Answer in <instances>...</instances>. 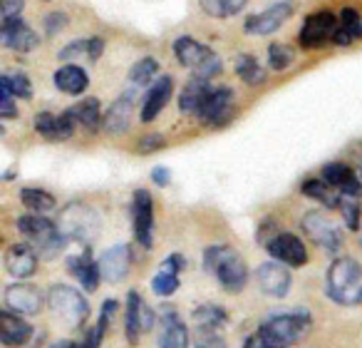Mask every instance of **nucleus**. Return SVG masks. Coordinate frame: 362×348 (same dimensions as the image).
<instances>
[{
  "mask_svg": "<svg viewBox=\"0 0 362 348\" xmlns=\"http://www.w3.org/2000/svg\"><path fill=\"white\" fill-rule=\"evenodd\" d=\"M204 269L231 293L243 291L248 284L246 259L228 244H211L204 249Z\"/></svg>",
  "mask_w": 362,
  "mask_h": 348,
  "instance_id": "1",
  "label": "nucleus"
},
{
  "mask_svg": "<svg viewBox=\"0 0 362 348\" xmlns=\"http://www.w3.org/2000/svg\"><path fill=\"white\" fill-rule=\"evenodd\" d=\"M325 291L337 306H360L362 303V264L352 257H337L327 266Z\"/></svg>",
  "mask_w": 362,
  "mask_h": 348,
  "instance_id": "2",
  "label": "nucleus"
},
{
  "mask_svg": "<svg viewBox=\"0 0 362 348\" xmlns=\"http://www.w3.org/2000/svg\"><path fill=\"white\" fill-rule=\"evenodd\" d=\"M16 227L30 242V247L37 252V257L52 259L65 252L67 239L62 237L57 222L47 219L45 214H23V217H18Z\"/></svg>",
  "mask_w": 362,
  "mask_h": 348,
  "instance_id": "3",
  "label": "nucleus"
},
{
  "mask_svg": "<svg viewBox=\"0 0 362 348\" xmlns=\"http://www.w3.org/2000/svg\"><path fill=\"white\" fill-rule=\"evenodd\" d=\"M310 326H313L310 313L286 311V313H276V316H268L258 326V333H261V338L271 348H291L293 343H298L310 331Z\"/></svg>",
  "mask_w": 362,
  "mask_h": 348,
  "instance_id": "4",
  "label": "nucleus"
},
{
  "mask_svg": "<svg viewBox=\"0 0 362 348\" xmlns=\"http://www.w3.org/2000/svg\"><path fill=\"white\" fill-rule=\"evenodd\" d=\"M171 52H174L176 62L184 65L187 70L194 72V77H204V80H211L218 72L223 70V62L216 52L209 45L199 43L197 38L192 35H179L171 45Z\"/></svg>",
  "mask_w": 362,
  "mask_h": 348,
  "instance_id": "5",
  "label": "nucleus"
},
{
  "mask_svg": "<svg viewBox=\"0 0 362 348\" xmlns=\"http://www.w3.org/2000/svg\"><path fill=\"white\" fill-rule=\"evenodd\" d=\"M57 227H60L62 237H65L67 242H80V244H87V247H90V244L97 239V234H100L102 222H100V214H97L92 207L80 204V202H72L60 212Z\"/></svg>",
  "mask_w": 362,
  "mask_h": 348,
  "instance_id": "6",
  "label": "nucleus"
},
{
  "mask_svg": "<svg viewBox=\"0 0 362 348\" xmlns=\"http://www.w3.org/2000/svg\"><path fill=\"white\" fill-rule=\"evenodd\" d=\"M47 306L55 316H60L67 326L80 328L90 318V301L80 288L70 286V284H55L47 291Z\"/></svg>",
  "mask_w": 362,
  "mask_h": 348,
  "instance_id": "7",
  "label": "nucleus"
},
{
  "mask_svg": "<svg viewBox=\"0 0 362 348\" xmlns=\"http://www.w3.org/2000/svg\"><path fill=\"white\" fill-rule=\"evenodd\" d=\"M337 26H340V16L330 11H317L310 13V16L303 21V28L298 33V43L305 50H320V47L330 45L332 38L337 33Z\"/></svg>",
  "mask_w": 362,
  "mask_h": 348,
  "instance_id": "8",
  "label": "nucleus"
},
{
  "mask_svg": "<svg viewBox=\"0 0 362 348\" xmlns=\"http://www.w3.org/2000/svg\"><path fill=\"white\" fill-rule=\"evenodd\" d=\"M124 336L129 343H136L144 333H149L156 323V311L144 301L139 291L132 288L127 293V311H124Z\"/></svg>",
  "mask_w": 362,
  "mask_h": 348,
  "instance_id": "9",
  "label": "nucleus"
},
{
  "mask_svg": "<svg viewBox=\"0 0 362 348\" xmlns=\"http://www.w3.org/2000/svg\"><path fill=\"white\" fill-rule=\"evenodd\" d=\"M156 323H159V336H156V346L159 348H189L192 333H189L184 318L179 316L171 303H161L156 311Z\"/></svg>",
  "mask_w": 362,
  "mask_h": 348,
  "instance_id": "10",
  "label": "nucleus"
},
{
  "mask_svg": "<svg viewBox=\"0 0 362 348\" xmlns=\"http://www.w3.org/2000/svg\"><path fill=\"white\" fill-rule=\"evenodd\" d=\"M132 227L141 249L154 247V199L146 189H136L132 194Z\"/></svg>",
  "mask_w": 362,
  "mask_h": 348,
  "instance_id": "11",
  "label": "nucleus"
},
{
  "mask_svg": "<svg viewBox=\"0 0 362 348\" xmlns=\"http://www.w3.org/2000/svg\"><path fill=\"white\" fill-rule=\"evenodd\" d=\"M305 237L310 239L315 247L325 249L327 254H337L342 249V232L320 212H308L300 222Z\"/></svg>",
  "mask_w": 362,
  "mask_h": 348,
  "instance_id": "12",
  "label": "nucleus"
},
{
  "mask_svg": "<svg viewBox=\"0 0 362 348\" xmlns=\"http://www.w3.org/2000/svg\"><path fill=\"white\" fill-rule=\"evenodd\" d=\"M6 306L8 311L13 313H21V316H35V313L42 311L45 306V293L35 286V284H25V281H18L6 286Z\"/></svg>",
  "mask_w": 362,
  "mask_h": 348,
  "instance_id": "13",
  "label": "nucleus"
},
{
  "mask_svg": "<svg viewBox=\"0 0 362 348\" xmlns=\"http://www.w3.org/2000/svg\"><path fill=\"white\" fill-rule=\"evenodd\" d=\"M293 13L296 11H293L291 3L281 0V3L266 8V11L248 16L246 21H243V30H246L248 35H271V33H276L278 28H283L288 21H291Z\"/></svg>",
  "mask_w": 362,
  "mask_h": 348,
  "instance_id": "14",
  "label": "nucleus"
},
{
  "mask_svg": "<svg viewBox=\"0 0 362 348\" xmlns=\"http://www.w3.org/2000/svg\"><path fill=\"white\" fill-rule=\"evenodd\" d=\"M266 252L273 262L283 264V266H305L308 264V249L303 244V239H298L296 234L281 232L266 244Z\"/></svg>",
  "mask_w": 362,
  "mask_h": 348,
  "instance_id": "15",
  "label": "nucleus"
},
{
  "mask_svg": "<svg viewBox=\"0 0 362 348\" xmlns=\"http://www.w3.org/2000/svg\"><path fill=\"white\" fill-rule=\"evenodd\" d=\"M97 264H100V271L105 281L119 284L129 276V269L134 264V252H132L129 244H117V247H110L107 252H102Z\"/></svg>",
  "mask_w": 362,
  "mask_h": 348,
  "instance_id": "16",
  "label": "nucleus"
},
{
  "mask_svg": "<svg viewBox=\"0 0 362 348\" xmlns=\"http://www.w3.org/2000/svg\"><path fill=\"white\" fill-rule=\"evenodd\" d=\"M0 40L13 52H30L40 45V35L21 16L3 21V26H0Z\"/></svg>",
  "mask_w": 362,
  "mask_h": 348,
  "instance_id": "17",
  "label": "nucleus"
},
{
  "mask_svg": "<svg viewBox=\"0 0 362 348\" xmlns=\"http://www.w3.org/2000/svg\"><path fill=\"white\" fill-rule=\"evenodd\" d=\"M233 90L231 87H214V92L206 97V102L202 105V110L197 112V120H202L204 125H226L233 117Z\"/></svg>",
  "mask_w": 362,
  "mask_h": 348,
  "instance_id": "18",
  "label": "nucleus"
},
{
  "mask_svg": "<svg viewBox=\"0 0 362 348\" xmlns=\"http://www.w3.org/2000/svg\"><path fill=\"white\" fill-rule=\"evenodd\" d=\"M256 284L268 298H286L291 291V271L278 262H266L256 269Z\"/></svg>",
  "mask_w": 362,
  "mask_h": 348,
  "instance_id": "19",
  "label": "nucleus"
},
{
  "mask_svg": "<svg viewBox=\"0 0 362 348\" xmlns=\"http://www.w3.org/2000/svg\"><path fill=\"white\" fill-rule=\"evenodd\" d=\"M320 179H325L335 192H340L342 197H362V179H357L355 169L345 162H330L322 167Z\"/></svg>",
  "mask_w": 362,
  "mask_h": 348,
  "instance_id": "20",
  "label": "nucleus"
},
{
  "mask_svg": "<svg viewBox=\"0 0 362 348\" xmlns=\"http://www.w3.org/2000/svg\"><path fill=\"white\" fill-rule=\"evenodd\" d=\"M174 95V77L171 75H161L154 85L149 87L146 92L144 102H141V110H139V120L141 122H154L156 117L161 115V110L166 107V102L171 100Z\"/></svg>",
  "mask_w": 362,
  "mask_h": 348,
  "instance_id": "21",
  "label": "nucleus"
},
{
  "mask_svg": "<svg viewBox=\"0 0 362 348\" xmlns=\"http://www.w3.org/2000/svg\"><path fill=\"white\" fill-rule=\"evenodd\" d=\"M184 266H187V259L181 257V254H169V257L161 262V266H159V271L154 274V279H151V291L161 298L171 296V293L179 288V281H181L179 274Z\"/></svg>",
  "mask_w": 362,
  "mask_h": 348,
  "instance_id": "22",
  "label": "nucleus"
},
{
  "mask_svg": "<svg viewBox=\"0 0 362 348\" xmlns=\"http://www.w3.org/2000/svg\"><path fill=\"white\" fill-rule=\"evenodd\" d=\"M33 338V326L21 313L3 311L0 313V343L6 348H21Z\"/></svg>",
  "mask_w": 362,
  "mask_h": 348,
  "instance_id": "23",
  "label": "nucleus"
},
{
  "mask_svg": "<svg viewBox=\"0 0 362 348\" xmlns=\"http://www.w3.org/2000/svg\"><path fill=\"white\" fill-rule=\"evenodd\" d=\"M67 271L80 281V286L85 291H97L102 281V271H100V264L97 259H92V252L85 249L80 257H70L67 259Z\"/></svg>",
  "mask_w": 362,
  "mask_h": 348,
  "instance_id": "24",
  "label": "nucleus"
},
{
  "mask_svg": "<svg viewBox=\"0 0 362 348\" xmlns=\"http://www.w3.org/2000/svg\"><path fill=\"white\" fill-rule=\"evenodd\" d=\"M6 269L16 279L33 276L37 271V252L30 244H13L6 252Z\"/></svg>",
  "mask_w": 362,
  "mask_h": 348,
  "instance_id": "25",
  "label": "nucleus"
},
{
  "mask_svg": "<svg viewBox=\"0 0 362 348\" xmlns=\"http://www.w3.org/2000/svg\"><path fill=\"white\" fill-rule=\"evenodd\" d=\"M132 110H134V92H124V95L117 97L110 110L105 112V127H102V130L110 132L112 137L124 135V132L129 130Z\"/></svg>",
  "mask_w": 362,
  "mask_h": 348,
  "instance_id": "26",
  "label": "nucleus"
},
{
  "mask_svg": "<svg viewBox=\"0 0 362 348\" xmlns=\"http://www.w3.org/2000/svg\"><path fill=\"white\" fill-rule=\"evenodd\" d=\"M214 92L211 80H204V77H192V80L184 85V90L179 92V110L189 117H197V112L202 110V105L206 102V97Z\"/></svg>",
  "mask_w": 362,
  "mask_h": 348,
  "instance_id": "27",
  "label": "nucleus"
},
{
  "mask_svg": "<svg viewBox=\"0 0 362 348\" xmlns=\"http://www.w3.org/2000/svg\"><path fill=\"white\" fill-rule=\"evenodd\" d=\"M52 80H55V87L60 92H65V95H82V92L87 90V85H90V77H87V72L82 70L80 65H62L55 70V75H52Z\"/></svg>",
  "mask_w": 362,
  "mask_h": 348,
  "instance_id": "28",
  "label": "nucleus"
},
{
  "mask_svg": "<svg viewBox=\"0 0 362 348\" xmlns=\"http://www.w3.org/2000/svg\"><path fill=\"white\" fill-rule=\"evenodd\" d=\"M360 38H362V16L355 8H342L340 26H337V33H335V38H332V45L347 47L360 40Z\"/></svg>",
  "mask_w": 362,
  "mask_h": 348,
  "instance_id": "29",
  "label": "nucleus"
},
{
  "mask_svg": "<svg viewBox=\"0 0 362 348\" xmlns=\"http://www.w3.org/2000/svg\"><path fill=\"white\" fill-rule=\"evenodd\" d=\"M70 112L77 120V125H82L87 132H97L100 127H105V115H102V105L97 97H85L77 105H72Z\"/></svg>",
  "mask_w": 362,
  "mask_h": 348,
  "instance_id": "30",
  "label": "nucleus"
},
{
  "mask_svg": "<svg viewBox=\"0 0 362 348\" xmlns=\"http://www.w3.org/2000/svg\"><path fill=\"white\" fill-rule=\"evenodd\" d=\"M300 192L305 194V197H310V199H315V202H320L325 209H340L342 194L335 192V189H332L330 184L325 182V179H317V177L305 179V182H303V187H300Z\"/></svg>",
  "mask_w": 362,
  "mask_h": 348,
  "instance_id": "31",
  "label": "nucleus"
},
{
  "mask_svg": "<svg viewBox=\"0 0 362 348\" xmlns=\"http://www.w3.org/2000/svg\"><path fill=\"white\" fill-rule=\"evenodd\" d=\"M21 202L25 204L33 214H45V212H52V209L57 207L55 197H52L50 192H45V189H40V187L21 189Z\"/></svg>",
  "mask_w": 362,
  "mask_h": 348,
  "instance_id": "32",
  "label": "nucleus"
},
{
  "mask_svg": "<svg viewBox=\"0 0 362 348\" xmlns=\"http://www.w3.org/2000/svg\"><path fill=\"white\" fill-rule=\"evenodd\" d=\"M192 318L197 326H204V328H223L228 323L226 308L216 306V303H202V306H197Z\"/></svg>",
  "mask_w": 362,
  "mask_h": 348,
  "instance_id": "33",
  "label": "nucleus"
},
{
  "mask_svg": "<svg viewBox=\"0 0 362 348\" xmlns=\"http://www.w3.org/2000/svg\"><path fill=\"white\" fill-rule=\"evenodd\" d=\"M236 75L241 77L246 85L256 87V85H263L268 80L266 77V70L261 67V62L256 60V55H238L236 57Z\"/></svg>",
  "mask_w": 362,
  "mask_h": 348,
  "instance_id": "34",
  "label": "nucleus"
},
{
  "mask_svg": "<svg viewBox=\"0 0 362 348\" xmlns=\"http://www.w3.org/2000/svg\"><path fill=\"white\" fill-rule=\"evenodd\" d=\"M199 6L211 18H233L248 6V0H199Z\"/></svg>",
  "mask_w": 362,
  "mask_h": 348,
  "instance_id": "35",
  "label": "nucleus"
},
{
  "mask_svg": "<svg viewBox=\"0 0 362 348\" xmlns=\"http://www.w3.org/2000/svg\"><path fill=\"white\" fill-rule=\"evenodd\" d=\"M0 87H3V90H11L13 97H21V100H30L33 97L30 77L21 70L3 72V75H0Z\"/></svg>",
  "mask_w": 362,
  "mask_h": 348,
  "instance_id": "36",
  "label": "nucleus"
},
{
  "mask_svg": "<svg viewBox=\"0 0 362 348\" xmlns=\"http://www.w3.org/2000/svg\"><path fill=\"white\" fill-rule=\"evenodd\" d=\"M156 75H159V60H156V57H151V55H146V57H141V60H136L134 65H132L129 82H132V85L144 87V85H149L151 80H156Z\"/></svg>",
  "mask_w": 362,
  "mask_h": 348,
  "instance_id": "37",
  "label": "nucleus"
},
{
  "mask_svg": "<svg viewBox=\"0 0 362 348\" xmlns=\"http://www.w3.org/2000/svg\"><path fill=\"white\" fill-rule=\"evenodd\" d=\"M33 127L40 137L50 142H60V115H52V112H37Z\"/></svg>",
  "mask_w": 362,
  "mask_h": 348,
  "instance_id": "38",
  "label": "nucleus"
},
{
  "mask_svg": "<svg viewBox=\"0 0 362 348\" xmlns=\"http://www.w3.org/2000/svg\"><path fill=\"white\" fill-rule=\"evenodd\" d=\"M194 348H228V341L221 328H194Z\"/></svg>",
  "mask_w": 362,
  "mask_h": 348,
  "instance_id": "39",
  "label": "nucleus"
},
{
  "mask_svg": "<svg viewBox=\"0 0 362 348\" xmlns=\"http://www.w3.org/2000/svg\"><path fill=\"white\" fill-rule=\"evenodd\" d=\"M293 60H296V50L291 45H286V43H273L268 47V65H271V70L276 72L288 70L293 65Z\"/></svg>",
  "mask_w": 362,
  "mask_h": 348,
  "instance_id": "40",
  "label": "nucleus"
},
{
  "mask_svg": "<svg viewBox=\"0 0 362 348\" xmlns=\"http://www.w3.org/2000/svg\"><path fill=\"white\" fill-rule=\"evenodd\" d=\"M337 212L342 214V219H345V227L350 229V232H357L362 224V207H360V199L355 197H342L340 199V209Z\"/></svg>",
  "mask_w": 362,
  "mask_h": 348,
  "instance_id": "41",
  "label": "nucleus"
},
{
  "mask_svg": "<svg viewBox=\"0 0 362 348\" xmlns=\"http://www.w3.org/2000/svg\"><path fill=\"white\" fill-rule=\"evenodd\" d=\"M119 311V301L117 298H107L105 303H102V311H100V321L95 323V331L100 333L102 338H105V333H107V328H110V321H112V316Z\"/></svg>",
  "mask_w": 362,
  "mask_h": 348,
  "instance_id": "42",
  "label": "nucleus"
},
{
  "mask_svg": "<svg viewBox=\"0 0 362 348\" xmlns=\"http://www.w3.org/2000/svg\"><path fill=\"white\" fill-rule=\"evenodd\" d=\"M67 23H70V18H67V13H47L45 21H42V28H45L47 35H60L62 30L67 28Z\"/></svg>",
  "mask_w": 362,
  "mask_h": 348,
  "instance_id": "43",
  "label": "nucleus"
},
{
  "mask_svg": "<svg viewBox=\"0 0 362 348\" xmlns=\"http://www.w3.org/2000/svg\"><path fill=\"white\" fill-rule=\"evenodd\" d=\"M166 147V140L161 135H144L136 145V152L139 155H151V152H159Z\"/></svg>",
  "mask_w": 362,
  "mask_h": 348,
  "instance_id": "44",
  "label": "nucleus"
},
{
  "mask_svg": "<svg viewBox=\"0 0 362 348\" xmlns=\"http://www.w3.org/2000/svg\"><path fill=\"white\" fill-rule=\"evenodd\" d=\"M16 115H18V107L16 100H13V92L0 87V120H13Z\"/></svg>",
  "mask_w": 362,
  "mask_h": 348,
  "instance_id": "45",
  "label": "nucleus"
},
{
  "mask_svg": "<svg viewBox=\"0 0 362 348\" xmlns=\"http://www.w3.org/2000/svg\"><path fill=\"white\" fill-rule=\"evenodd\" d=\"M80 55H87V40H70L60 52H57L60 60H77Z\"/></svg>",
  "mask_w": 362,
  "mask_h": 348,
  "instance_id": "46",
  "label": "nucleus"
},
{
  "mask_svg": "<svg viewBox=\"0 0 362 348\" xmlns=\"http://www.w3.org/2000/svg\"><path fill=\"white\" fill-rule=\"evenodd\" d=\"M25 8V0H0V13H3V21L6 18H18Z\"/></svg>",
  "mask_w": 362,
  "mask_h": 348,
  "instance_id": "47",
  "label": "nucleus"
},
{
  "mask_svg": "<svg viewBox=\"0 0 362 348\" xmlns=\"http://www.w3.org/2000/svg\"><path fill=\"white\" fill-rule=\"evenodd\" d=\"M100 346H102V336L95 328L85 331V336H82L80 341H72V348H100Z\"/></svg>",
  "mask_w": 362,
  "mask_h": 348,
  "instance_id": "48",
  "label": "nucleus"
},
{
  "mask_svg": "<svg viewBox=\"0 0 362 348\" xmlns=\"http://www.w3.org/2000/svg\"><path fill=\"white\" fill-rule=\"evenodd\" d=\"M102 52H105V38H100V35L87 38V57L95 62L102 57Z\"/></svg>",
  "mask_w": 362,
  "mask_h": 348,
  "instance_id": "49",
  "label": "nucleus"
},
{
  "mask_svg": "<svg viewBox=\"0 0 362 348\" xmlns=\"http://www.w3.org/2000/svg\"><path fill=\"white\" fill-rule=\"evenodd\" d=\"M169 179H171L169 167H154V169H151V182L159 184V187H166V184H169Z\"/></svg>",
  "mask_w": 362,
  "mask_h": 348,
  "instance_id": "50",
  "label": "nucleus"
},
{
  "mask_svg": "<svg viewBox=\"0 0 362 348\" xmlns=\"http://www.w3.org/2000/svg\"><path fill=\"white\" fill-rule=\"evenodd\" d=\"M243 348H271V346H268V343L261 338V333L256 331V333H251V336L246 338V343H243Z\"/></svg>",
  "mask_w": 362,
  "mask_h": 348,
  "instance_id": "51",
  "label": "nucleus"
},
{
  "mask_svg": "<svg viewBox=\"0 0 362 348\" xmlns=\"http://www.w3.org/2000/svg\"><path fill=\"white\" fill-rule=\"evenodd\" d=\"M50 348H72V341H60V343H55V346H50Z\"/></svg>",
  "mask_w": 362,
  "mask_h": 348,
  "instance_id": "52",
  "label": "nucleus"
},
{
  "mask_svg": "<svg viewBox=\"0 0 362 348\" xmlns=\"http://www.w3.org/2000/svg\"><path fill=\"white\" fill-rule=\"evenodd\" d=\"M360 249H362V234H360Z\"/></svg>",
  "mask_w": 362,
  "mask_h": 348,
  "instance_id": "53",
  "label": "nucleus"
},
{
  "mask_svg": "<svg viewBox=\"0 0 362 348\" xmlns=\"http://www.w3.org/2000/svg\"><path fill=\"white\" fill-rule=\"evenodd\" d=\"M360 179H362V167H360Z\"/></svg>",
  "mask_w": 362,
  "mask_h": 348,
  "instance_id": "54",
  "label": "nucleus"
}]
</instances>
